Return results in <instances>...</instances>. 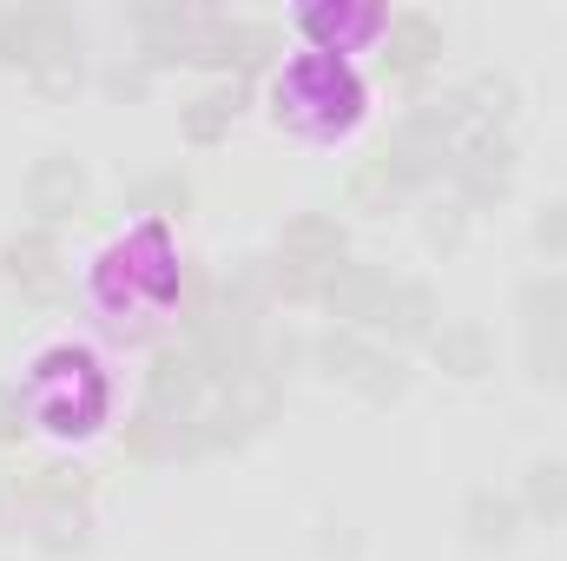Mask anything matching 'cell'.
Segmentation results:
<instances>
[{
	"mask_svg": "<svg viewBox=\"0 0 567 561\" xmlns=\"http://www.w3.org/2000/svg\"><path fill=\"white\" fill-rule=\"evenodd\" d=\"M363 120V80L337 53H297L278 80V126H297L310 140H337Z\"/></svg>",
	"mask_w": 567,
	"mask_h": 561,
	"instance_id": "1",
	"label": "cell"
},
{
	"mask_svg": "<svg viewBox=\"0 0 567 561\" xmlns=\"http://www.w3.org/2000/svg\"><path fill=\"white\" fill-rule=\"evenodd\" d=\"M66 47H80V20L66 7H13V13H0V67L7 73L33 80Z\"/></svg>",
	"mask_w": 567,
	"mask_h": 561,
	"instance_id": "2",
	"label": "cell"
},
{
	"mask_svg": "<svg viewBox=\"0 0 567 561\" xmlns=\"http://www.w3.org/2000/svg\"><path fill=\"white\" fill-rule=\"evenodd\" d=\"M449 178H455L462 205H495V198H508V192H515V140L495 133V126L468 133V140L455 145Z\"/></svg>",
	"mask_w": 567,
	"mask_h": 561,
	"instance_id": "3",
	"label": "cell"
},
{
	"mask_svg": "<svg viewBox=\"0 0 567 561\" xmlns=\"http://www.w3.org/2000/svg\"><path fill=\"white\" fill-rule=\"evenodd\" d=\"M390 290H396V278H390L383 265L343 258V265H330V272H323V290H317V297L330 304V317H337V324H350V330H377V324H383Z\"/></svg>",
	"mask_w": 567,
	"mask_h": 561,
	"instance_id": "4",
	"label": "cell"
},
{
	"mask_svg": "<svg viewBox=\"0 0 567 561\" xmlns=\"http://www.w3.org/2000/svg\"><path fill=\"white\" fill-rule=\"evenodd\" d=\"M80 205H86V165H80L73 152L33 159V172H27V212H33L40 225H60V218H73Z\"/></svg>",
	"mask_w": 567,
	"mask_h": 561,
	"instance_id": "5",
	"label": "cell"
},
{
	"mask_svg": "<svg viewBox=\"0 0 567 561\" xmlns=\"http://www.w3.org/2000/svg\"><path fill=\"white\" fill-rule=\"evenodd\" d=\"M297 27L317 40L310 53H337V60H343V53L383 40V33H390V13H383V7H303Z\"/></svg>",
	"mask_w": 567,
	"mask_h": 561,
	"instance_id": "6",
	"label": "cell"
},
{
	"mask_svg": "<svg viewBox=\"0 0 567 561\" xmlns=\"http://www.w3.org/2000/svg\"><path fill=\"white\" fill-rule=\"evenodd\" d=\"M462 536H468V549H482V555L508 549V542L522 536V496H508V489H495V482H475V489L462 496Z\"/></svg>",
	"mask_w": 567,
	"mask_h": 561,
	"instance_id": "7",
	"label": "cell"
},
{
	"mask_svg": "<svg viewBox=\"0 0 567 561\" xmlns=\"http://www.w3.org/2000/svg\"><path fill=\"white\" fill-rule=\"evenodd\" d=\"M198 397H205V370L192 350H158L152 370H145V410L158 417H198Z\"/></svg>",
	"mask_w": 567,
	"mask_h": 561,
	"instance_id": "8",
	"label": "cell"
},
{
	"mask_svg": "<svg viewBox=\"0 0 567 561\" xmlns=\"http://www.w3.org/2000/svg\"><path fill=\"white\" fill-rule=\"evenodd\" d=\"M0 272L13 278V290H20V297H33V304L60 297V245H53V232H47V225L20 232V238L0 252Z\"/></svg>",
	"mask_w": 567,
	"mask_h": 561,
	"instance_id": "9",
	"label": "cell"
},
{
	"mask_svg": "<svg viewBox=\"0 0 567 561\" xmlns=\"http://www.w3.org/2000/svg\"><path fill=\"white\" fill-rule=\"evenodd\" d=\"M343 218H330V212H297V218H284L278 232V258L284 265H303V272H330V265H343Z\"/></svg>",
	"mask_w": 567,
	"mask_h": 561,
	"instance_id": "10",
	"label": "cell"
},
{
	"mask_svg": "<svg viewBox=\"0 0 567 561\" xmlns=\"http://www.w3.org/2000/svg\"><path fill=\"white\" fill-rule=\"evenodd\" d=\"M429 357H435L449 377L475 384V377L495 370V337H488V324H475V317H449V324L429 337Z\"/></svg>",
	"mask_w": 567,
	"mask_h": 561,
	"instance_id": "11",
	"label": "cell"
},
{
	"mask_svg": "<svg viewBox=\"0 0 567 561\" xmlns=\"http://www.w3.org/2000/svg\"><path fill=\"white\" fill-rule=\"evenodd\" d=\"M435 53H442V27L429 13H390V33H383L390 80H416L423 67H435Z\"/></svg>",
	"mask_w": 567,
	"mask_h": 561,
	"instance_id": "12",
	"label": "cell"
},
{
	"mask_svg": "<svg viewBox=\"0 0 567 561\" xmlns=\"http://www.w3.org/2000/svg\"><path fill=\"white\" fill-rule=\"evenodd\" d=\"M377 330H390L396 344H429V337L442 330V304H435V290H429L423 278H396V290H390Z\"/></svg>",
	"mask_w": 567,
	"mask_h": 561,
	"instance_id": "13",
	"label": "cell"
},
{
	"mask_svg": "<svg viewBox=\"0 0 567 561\" xmlns=\"http://www.w3.org/2000/svg\"><path fill=\"white\" fill-rule=\"evenodd\" d=\"M238 113H245V86H238V80H218V86H205L192 106H178V133L192 145H218L238 126Z\"/></svg>",
	"mask_w": 567,
	"mask_h": 561,
	"instance_id": "14",
	"label": "cell"
},
{
	"mask_svg": "<svg viewBox=\"0 0 567 561\" xmlns=\"http://www.w3.org/2000/svg\"><path fill=\"white\" fill-rule=\"evenodd\" d=\"M377 357V344H370V330H350V324H330L317 344H310V364L330 377V384H357L363 377V364Z\"/></svg>",
	"mask_w": 567,
	"mask_h": 561,
	"instance_id": "15",
	"label": "cell"
},
{
	"mask_svg": "<svg viewBox=\"0 0 567 561\" xmlns=\"http://www.w3.org/2000/svg\"><path fill=\"white\" fill-rule=\"evenodd\" d=\"M528 337H567V272H542L515 290Z\"/></svg>",
	"mask_w": 567,
	"mask_h": 561,
	"instance_id": "16",
	"label": "cell"
},
{
	"mask_svg": "<svg viewBox=\"0 0 567 561\" xmlns=\"http://www.w3.org/2000/svg\"><path fill=\"white\" fill-rule=\"evenodd\" d=\"M27 542L53 561L86 555V549H93V516H86V509H40L33 529H27Z\"/></svg>",
	"mask_w": 567,
	"mask_h": 561,
	"instance_id": "17",
	"label": "cell"
},
{
	"mask_svg": "<svg viewBox=\"0 0 567 561\" xmlns=\"http://www.w3.org/2000/svg\"><path fill=\"white\" fill-rule=\"evenodd\" d=\"M522 516H535V522H567V462L561 456H535L528 462V476H522Z\"/></svg>",
	"mask_w": 567,
	"mask_h": 561,
	"instance_id": "18",
	"label": "cell"
},
{
	"mask_svg": "<svg viewBox=\"0 0 567 561\" xmlns=\"http://www.w3.org/2000/svg\"><path fill=\"white\" fill-rule=\"evenodd\" d=\"M27 482V496H33V509H86V496H93V476L73 462H47V469H27L20 476Z\"/></svg>",
	"mask_w": 567,
	"mask_h": 561,
	"instance_id": "19",
	"label": "cell"
},
{
	"mask_svg": "<svg viewBox=\"0 0 567 561\" xmlns=\"http://www.w3.org/2000/svg\"><path fill=\"white\" fill-rule=\"evenodd\" d=\"M462 106H468V120H482V126L508 133V120H515L522 93H515V80H508V73H475V80L462 86Z\"/></svg>",
	"mask_w": 567,
	"mask_h": 561,
	"instance_id": "20",
	"label": "cell"
},
{
	"mask_svg": "<svg viewBox=\"0 0 567 561\" xmlns=\"http://www.w3.org/2000/svg\"><path fill=\"white\" fill-rule=\"evenodd\" d=\"M126 212H152L158 225H165V218H185V212H192V185H185L178 172H152V178H140V185L126 192Z\"/></svg>",
	"mask_w": 567,
	"mask_h": 561,
	"instance_id": "21",
	"label": "cell"
},
{
	"mask_svg": "<svg viewBox=\"0 0 567 561\" xmlns=\"http://www.w3.org/2000/svg\"><path fill=\"white\" fill-rule=\"evenodd\" d=\"M350 390H357L363 404H377V410H383V404H403V390H410V357H396V350L377 344V357L363 364V377H357Z\"/></svg>",
	"mask_w": 567,
	"mask_h": 561,
	"instance_id": "22",
	"label": "cell"
},
{
	"mask_svg": "<svg viewBox=\"0 0 567 561\" xmlns=\"http://www.w3.org/2000/svg\"><path fill=\"white\" fill-rule=\"evenodd\" d=\"M403 198H410V192L396 185V172L383 165V152L350 172V205H357V212H390V205H403Z\"/></svg>",
	"mask_w": 567,
	"mask_h": 561,
	"instance_id": "23",
	"label": "cell"
},
{
	"mask_svg": "<svg viewBox=\"0 0 567 561\" xmlns=\"http://www.w3.org/2000/svg\"><path fill=\"white\" fill-rule=\"evenodd\" d=\"M423 238H429V252H442V258L462 252V245H468V205H462V198H449V205L435 198L423 212Z\"/></svg>",
	"mask_w": 567,
	"mask_h": 561,
	"instance_id": "24",
	"label": "cell"
},
{
	"mask_svg": "<svg viewBox=\"0 0 567 561\" xmlns=\"http://www.w3.org/2000/svg\"><path fill=\"white\" fill-rule=\"evenodd\" d=\"M522 364H528V384L567 390V337H528L522 344Z\"/></svg>",
	"mask_w": 567,
	"mask_h": 561,
	"instance_id": "25",
	"label": "cell"
},
{
	"mask_svg": "<svg viewBox=\"0 0 567 561\" xmlns=\"http://www.w3.org/2000/svg\"><path fill=\"white\" fill-rule=\"evenodd\" d=\"M297 364H303V337H297V330H258V370H265L278 390L297 377Z\"/></svg>",
	"mask_w": 567,
	"mask_h": 561,
	"instance_id": "26",
	"label": "cell"
},
{
	"mask_svg": "<svg viewBox=\"0 0 567 561\" xmlns=\"http://www.w3.org/2000/svg\"><path fill=\"white\" fill-rule=\"evenodd\" d=\"M33 496H27V482L20 476H0V536H27L33 529Z\"/></svg>",
	"mask_w": 567,
	"mask_h": 561,
	"instance_id": "27",
	"label": "cell"
},
{
	"mask_svg": "<svg viewBox=\"0 0 567 561\" xmlns=\"http://www.w3.org/2000/svg\"><path fill=\"white\" fill-rule=\"evenodd\" d=\"M535 252L567 258V198H548V205L535 212Z\"/></svg>",
	"mask_w": 567,
	"mask_h": 561,
	"instance_id": "28",
	"label": "cell"
},
{
	"mask_svg": "<svg viewBox=\"0 0 567 561\" xmlns=\"http://www.w3.org/2000/svg\"><path fill=\"white\" fill-rule=\"evenodd\" d=\"M145 86H152V73H145L140 60H133V67H113V73H106V93H113V100H145Z\"/></svg>",
	"mask_w": 567,
	"mask_h": 561,
	"instance_id": "29",
	"label": "cell"
},
{
	"mask_svg": "<svg viewBox=\"0 0 567 561\" xmlns=\"http://www.w3.org/2000/svg\"><path fill=\"white\" fill-rule=\"evenodd\" d=\"M323 561H363V529H323Z\"/></svg>",
	"mask_w": 567,
	"mask_h": 561,
	"instance_id": "30",
	"label": "cell"
},
{
	"mask_svg": "<svg viewBox=\"0 0 567 561\" xmlns=\"http://www.w3.org/2000/svg\"><path fill=\"white\" fill-rule=\"evenodd\" d=\"M27 410H20V397H13V390H0V442H13V436H20V429H27Z\"/></svg>",
	"mask_w": 567,
	"mask_h": 561,
	"instance_id": "31",
	"label": "cell"
}]
</instances>
